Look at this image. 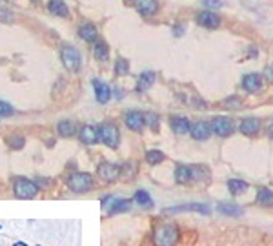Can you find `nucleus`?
<instances>
[{
	"label": "nucleus",
	"mask_w": 273,
	"mask_h": 246,
	"mask_svg": "<svg viewBox=\"0 0 273 246\" xmlns=\"http://www.w3.org/2000/svg\"><path fill=\"white\" fill-rule=\"evenodd\" d=\"M155 78H157L155 71H142L141 75H139V78H136V88H135V90L139 91V93H141V91L150 90V88L155 84Z\"/></svg>",
	"instance_id": "nucleus-20"
},
{
	"label": "nucleus",
	"mask_w": 273,
	"mask_h": 246,
	"mask_svg": "<svg viewBox=\"0 0 273 246\" xmlns=\"http://www.w3.org/2000/svg\"><path fill=\"white\" fill-rule=\"evenodd\" d=\"M133 199H113L111 206H109L108 214L109 215H118V214H126L131 208Z\"/></svg>",
	"instance_id": "nucleus-22"
},
{
	"label": "nucleus",
	"mask_w": 273,
	"mask_h": 246,
	"mask_svg": "<svg viewBox=\"0 0 273 246\" xmlns=\"http://www.w3.org/2000/svg\"><path fill=\"white\" fill-rule=\"evenodd\" d=\"M57 132H59V135L64 137V139H69V137H73L77 133V124L73 122V120H60V122L57 124Z\"/></svg>",
	"instance_id": "nucleus-25"
},
{
	"label": "nucleus",
	"mask_w": 273,
	"mask_h": 246,
	"mask_svg": "<svg viewBox=\"0 0 273 246\" xmlns=\"http://www.w3.org/2000/svg\"><path fill=\"white\" fill-rule=\"evenodd\" d=\"M15 109L11 104H8L6 100H0V117H9V115H13Z\"/></svg>",
	"instance_id": "nucleus-34"
},
{
	"label": "nucleus",
	"mask_w": 273,
	"mask_h": 246,
	"mask_svg": "<svg viewBox=\"0 0 273 246\" xmlns=\"http://www.w3.org/2000/svg\"><path fill=\"white\" fill-rule=\"evenodd\" d=\"M2 2H4V0H2Z\"/></svg>",
	"instance_id": "nucleus-42"
},
{
	"label": "nucleus",
	"mask_w": 273,
	"mask_h": 246,
	"mask_svg": "<svg viewBox=\"0 0 273 246\" xmlns=\"http://www.w3.org/2000/svg\"><path fill=\"white\" fill-rule=\"evenodd\" d=\"M239 132L246 137H255L260 132V120L257 117H246L239 124Z\"/></svg>",
	"instance_id": "nucleus-13"
},
{
	"label": "nucleus",
	"mask_w": 273,
	"mask_h": 246,
	"mask_svg": "<svg viewBox=\"0 0 273 246\" xmlns=\"http://www.w3.org/2000/svg\"><path fill=\"white\" fill-rule=\"evenodd\" d=\"M99 139H100V142H104L108 148L115 150V148H118V142H120L118 128L111 122H102L99 126Z\"/></svg>",
	"instance_id": "nucleus-4"
},
{
	"label": "nucleus",
	"mask_w": 273,
	"mask_h": 246,
	"mask_svg": "<svg viewBox=\"0 0 273 246\" xmlns=\"http://www.w3.org/2000/svg\"><path fill=\"white\" fill-rule=\"evenodd\" d=\"M268 135H269V137H271V139H273V120H271V122H269V128H268Z\"/></svg>",
	"instance_id": "nucleus-40"
},
{
	"label": "nucleus",
	"mask_w": 273,
	"mask_h": 246,
	"mask_svg": "<svg viewBox=\"0 0 273 246\" xmlns=\"http://www.w3.org/2000/svg\"><path fill=\"white\" fill-rule=\"evenodd\" d=\"M171 31H173V35H175V36H182V35H184V31H186V27L182 26V24H173Z\"/></svg>",
	"instance_id": "nucleus-37"
},
{
	"label": "nucleus",
	"mask_w": 273,
	"mask_h": 246,
	"mask_svg": "<svg viewBox=\"0 0 273 246\" xmlns=\"http://www.w3.org/2000/svg\"><path fill=\"white\" fill-rule=\"evenodd\" d=\"M13 191L15 197H18V199H33L38 193V184L29 179L17 177L13 182Z\"/></svg>",
	"instance_id": "nucleus-5"
},
{
	"label": "nucleus",
	"mask_w": 273,
	"mask_h": 246,
	"mask_svg": "<svg viewBox=\"0 0 273 246\" xmlns=\"http://www.w3.org/2000/svg\"><path fill=\"white\" fill-rule=\"evenodd\" d=\"M180 232L171 223H160L153 230V244L155 246H175L178 242Z\"/></svg>",
	"instance_id": "nucleus-1"
},
{
	"label": "nucleus",
	"mask_w": 273,
	"mask_h": 246,
	"mask_svg": "<svg viewBox=\"0 0 273 246\" xmlns=\"http://www.w3.org/2000/svg\"><path fill=\"white\" fill-rule=\"evenodd\" d=\"M193 108H195V109H206V108H208V104H206V100L195 97V99H193Z\"/></svg>",
	"instance_id": "nucleus-38"
},
{
	"label": "nucleus",
	"mask_w": 273,
	"mask_h": 246,
	"mask_svg": "<svg viewBox=\"0 0 273 246\" xmlns=\"http://www.w3.org/2000/svg\"><path fill=\"white\" fill-rule=\"evenodd\" d=\"M264 77H266V80L273 84V62L269 64L268 68H266V71H264Z\"/></svg>",
	"instance_id": "nucleus-39"
},
{
	"label": "nucleus",
	"mask_w": 273,
	"mask_h": 246,
	"mask_svg": "<svg viewBox=\"0 0 273 246\" xmlns=\"http://www.w3.org/2000/svg\"><path fill=\"white\" fill-rule=\"evenodd\" d=\"M115 75H118V77L129 75V62L126 59H122V57H118L117 62H115Z\"/></svg>",
	"instance_id": "nucleus-30"
},
{
	"label": "nucleus",
	"mask_w": 273,
	"mask_h": 246,
	"mask_svg": "<svg viewBox=\"0 0 273 246\" xmlns=\"http://www.w3.org/2000/svg\"><path fill=\"white\" fill-rule=\"evenodd\" d=\"M211 130H213V133L217 137H222V139H226V137L233 135V132H235V122H233L230 117H222V115H217V117L211 118Z\"/></svg>",
	"instance_id": "nucleus-6"
},
{
	"label": "nucleus",
	"mask_w": 273,
	"mask_h": 246,
	"mask_svg": "<svg viewBox=\"0 0 273 246\" xmlns=\"http://www.w3.org/2000/svg\"><path fill=\"white\" fill-rule=\"evenodd\" d=\"M211 133H213L211 124L206 122V120H199V122L191 124L190 135L191 139H195V141H208L209 137H211Z\"/></svg>",
	"instance_id": "nucleus-11"
},
{
	"label": "nucleus",
	"mask_w": 273,
	"mask_h": 246,
	"mask_svg": "<svg viewBox=\"0 0 273 246\" xmlns=\"http://www.w3.org/2000/svg\"><path fill=\"white\" fill-rule=\"evenodd\" d=\"M133 200L136 202V206H141L142 210H151L153 208V199L146 190H136L135 195H133Z\"/></svg>",
	"instance_id": "nucleus-24"
},
{
	"label": "nucleus",
	"mask_w": 273,
	"mask_h": 246,
	"mask_svg": "<svg viewBox=\"0 0 273 246\" xmlns=\"http://www.w3.org/2000/svg\"><path fill=\"white\" fill-rule=\"evenodd\" d=\"M217 212L220 215H226V217H241L244 215V208L235 202H230V200H222L217 204Z\"/></svg>",
	"instance_id": "nucleus-15"
},
{
	"label": "nucleus",
	"mask_w": 273,
	"mask_h": 246,
	"mask_svg": "<svg viewBox=\"0 0 273 246\" xmlns=\"http://www.w3.org/2000/svg\"><path fill=\"white\" fill-rule=\"evenodd\" d=\"M68 188L75 193H86L93 188V177L89 173L75 172L68 177Z\"/></svg>",
	"instance_id": "nucleus-2"
},
{
	"label": "nucleus",
	"mask_w": 273,
	"mask_h": 246,
	"mask_svg": "<svg viewBox=\"0 0 273 246\" xmlns=\"http://www.w3.org/2000/svg\"><path fill=\"white\" fill-rule=\"evenodd\" d=\"M166 214H180V212H193V214L200 215H209L211 214V206L206 202H188V204H178V206H169L164 210Z\"/></svg>",
	"instance_id": "nucleus-7"
},
{
	"label": "nucleus",
	"mask_w": 273,
	"mask_h": 246,
	"mask_svg": "<svg viewBox=\"0 0 273 246\" xmlns=\"http://www.w3.org/2000/svg\"><path fill=\"white\" fill-rule=\"evenodd\" d=\"M97 173L99 177L106 182H113L120 177V166L113 162H100L99 168H97Z\"/></svg>",
	"instance_id": "nucleus-10"
},
{
	"label": "nucleus",
	"mask_w": 273,
	"mask_h": 246,
	"mask_svg": "<svg viewBox=\"0 0 273 246\" xmlns=\"http://www.w3.org/2000/svg\"><path fill=\"white\" fill-rule=\"evenodd\" d=\"M93 90H95V97L97 100H99L100 104H108L109 99H111V95H113V91H111V88L106 84V82L102 80H93Z\"/></svg>",
	"instance_id": "nucleus-17"
},
{
	"label": "nucleus",
	"mask_w": 273,
	"mask_h": 246,
	"mask_svg": "<svg viewBox=\"0 0 273 246\" xmlns=\"http://www.w3.org/2000/svg\"><path fill=\"white\" fill-rule=\"evenodd\" d=\"M255 200H257V204L260 206H273V191L269 190L268 186H260L259 190H257Z\"/></svg>",
	"instance_id": "nucleus-26"
},
{
	"label": "nucleus",
	"mask_w": 273,
	"mask_h": 246,
	"mask_svg": "<svg viewBox=\"0 0 273 246\" xmlns=\"http://www.w3.org/2000/svg\"><path fill=\"white\" fill-rule=\"evenodd\" d=\"M197 24L206 29H217L222 24V18L218 13H215L213 9H204V11L197 13Z\"/></svg>",
	"instance_id": "nucleus-8"
},
{
	"label": "nucleus",
	"mask_w": 273,
	"mask_h": 246,
	"mask_svg": "<svg viewBox=\"0 0 273 246\" xmlns=\"http://www.w3.org/2000/svg\"><path fill=\"white\" fill-rule=\"evenodd\" d=\"M241 106H242V100L237 95L228 97L226 100H222V108H226V109H239Z\"/></svg>",
	"instance_id": "nucleus-33"
},
{
	"label": "nucleus",
	"mask_w": 273,
	"mask_h": 246,
	"mask_svg": "<svg viewBox=\"0 0 273 246\" xmlns=\"http://www.w3.org/2000/svg\"><path fill=\"white\" fill-rule=\"evenodd\" d=\"M242 84V90L246 91V93H259L260 90H262L264 86V77L262 75H259V73H246L244 77H242L241 80Z\"/></svg>",
	"instance_id": "nucleus-9"
},
{
	"label": "nucleus",
	"mask_w": 273,
	"mask_h": 246,
	"mask_svg": "<svg viewBox=\"0 0 273 246\" xmlns=\"http://www.w3.org/2000/svg\"><path fill=\"white\" fill-rule=\"evenodd\" d=\"M169 128H171L173 133H177V135H186L191 130V122H190V118L186 117L173 115V117H169Z\"/></svg>",
	"instance_id": "nucleus-14"
},
{
	"label": "nucleus",
	"mask_w": 273,
	"mask_h": 246,
	"mask_svg": "<svg viewBox=\"0 0 273 246\" xmlns=\"http://www.w3.org/2000/svg\"><path fill=\"white\" fill-rule=\"evenodd\" d=\"M175 182H177V184H190V182H193L191 166H186V164H178L177 168H175Z\"/></svg>",
	"instance_id": "nucleus-21"
},
{
	"label": "nucleus",
	"mask_w": 273,
	"mask_h": 246,
	"mask_svg": "<svg viewBox=\"0 0 273 246\" xmlns=\"http://www.w3.org/2000/svg\"><path fill=\"white\" fill-rule=\"evenodd\" d=\"M60 60H62L64 68L68 69V71H78L80 69V64H82V59H80V53H78L77 48H73L69 44H64L62 50H60Z\"/></svg>",
	"instance_id": "nucleus-3"
},
{
	"label": "nucleus",
	"mask_w": 273,
	"mask_h": 246,
	"mask_svg": "<svg viewBox=\"0 0 273 246\" xmlns=\"http://www.w3.org/2000/svg\"><path fill=\"white\" fill-rule=\"evenodd\" d=\"M202 4L206 6V8L209 9H218V8H222V0H200Z\"/></svg>",
	"instance_id": "nucleus-36"
},
{
	"label": "nucleus",
	"mask_w": 273,
	"mask_h": 246,
	"mask_svg": "<svg viewBox=\"0 0 273 246\" xmlns=\"http://www.w3.org/2000/svg\"><path fill=\"white\" fill-rule=\"evenodd\" d=\"M146 162L150 164V166H157V164L164 162L166 160V155L162 153L160 150H148L146 151Z\"/></svg>",
	"instance_id": "nucleus-29"
},
{
	"label": "nucleus",
	"mask_w": 273,
	"mask_h": 246,
	"mask_svg": "<svg viewBox=\"0 0 273 246\" xmlns=\"http://www.w3.org/2000/svg\"><path fill=\"white\" fill-rule=\"evenodd\" d=\"M13 246H27V244H26V242H15Z\"/></svg>",
	"instance_id": "nucleus-41"
},
{
	"label": "nucleus",
	"mask_w": 273,
	"mask_h": 246,
	"mask_svg": "<svg viewBox=\"0 0 273 246\" xmlns=\"http://www.w3.org/2000/svg\"><path fill=\"white\" fill-rule=\"evenodd\" d=\"M78 137H80V142H84V144H87V146L97 144V142L100 141L99 139V128L91 126V124H86V126L80 128Z\"/></svg>",
	"instance_id": "nucleus-18"
},
{
	"label": "nucleus",
	"mask_w": 273,
	"mask_h": 246,
	"mask_svg": "<svg viewBox=\"0 0 273 246\" xmlns=\"http://www.w3.org/2000/svg\"><path fill=\"white\" fill-rule=\"evenodd\" d=\"M0 22H4V24H11L13 22V13L9 11V9H0Z\"/></svg>",
	"instance_id": "nucleus-35"
},
{
	"label": "nucleus",
	"mask_w": 273,
	"mask_h": 246,
	"mask_svg": "<svg viewBox=\"0 0 273 246\" xmlns=\"http://www.w3.org/2000/svg\"><path fill=\"white\" fill-rule=\"evenodd\" d=\"M248 188H250V184L246 181H242V179H230L228 181V190H230L232 195H242Z\"/></svg>",
	"instance_id": "nucleus-27"
},
{
	"label": "nucleus",
	"mask_w": 273,
	"mask_h": 246,
	"mask_svg": "<svg viewBox=\"0 0 273 246\" xmlns=\"http://www.w3.org/2000/svg\"><path fill=\"white\" fill-rule=\"evenodd\" d=\"M48 9H50V13H53L55 17H69V8L66 6L64 0H50L48 2Z\"/></svg>",
	"instance_id": "nucleus-23"
},
{
	"label": "nucleus",
	"mask_w": 273,
	"mask_h": 246,
	"mask_svg": "<svg viewBox=\"0 0 273 246\" xmlns=\"http://www.w3.org/2000/svg\"><path fill=\"white\" fill-rule=\"evenodd\" d=\"M8 144L9 148H13V150H20V148H24V144H26V139H24L22 135H11L8 137Z\"/></svg>",
	"instance_id": "nucleus-32"
},
{
	"label": "nucleus",
	"mask_w": 273,
	"mask_h": 246,
	"mask_svg": "<svg viewBox=\"0 0 273 246\" xmlns=\"http://www.w3.org/2000/svg\"><path fill=\"white\" fill-rule=\"evenodd\" d=\"M144 120H146V126L151 128L153 132H157L160 126V118L157 113H153V111H148V113H144Z\"/></svg>",
	"instance_id": "nucleus-31"
},
{
	"label": "nucleus",
	"mask_w": 273,
	"mask_h": 246,
	"mask_svg": "<svg viewBox=\"0 0 273 246\" xmlns=\"http://www.w3.org/2000/svg\"><path fill=\"white\" fill-rule=\"evenodd\" d=\"M78 36H80L82 40L93 42V44H95L97 36H99V31H97L95 24H91V22H84V24H82V26L78 27Z\"/></svg>",
	"instance_id": "nucleus-19"
},
{
	"label": "nucleus",
	"mask_w": 273,
	"mask_h": 246,
	"mask_svg": "<svg viewBox=\"0 0 273 246\" xmlns=\"http://www.w3.org/2000/svg\"><path fill=\"white\" fill-rule=\"evenodd\" d=\"M93 55H95V59L99 60H108L109 59V48L108 44H106L104 40H97L95 44H93Z\"/></svg>",
	"instance_id": "nucleus-28"
},
{
	"label": "nucleus",
	"mask_w": 273,
	"mask_h": 246,
	"mask_svg": "<svg viewBox=\"0 0 273 246\" xmlns=\"http://www.w3.org/2000/svg\"><path fill=\"white\" fill-rule=\"evenodd\" d=\"M133 6H135L136 13L142 15V17H153L157 13V9H159L157 0H135Z\"/></svg>",
	"instance_id": "nucleus-16"
},
{
	"label": "nucleus",
	"mask_w": 273,
	"mask_h": 246,
	"mask_svg": "<svg viewBox=\"0 0 273 246\" xmlns=\"http://www.w3.org/2000/svg\"><path fill=\"white\" fill-rule=\"evenodd\" d=\"M124 122H126V126L129 128L131 132H142L146 126L144 113L136 111V109H131V111H127V113L124 115Z\"/></svg>",
	"instance_id": "nucleus-12"
}]
</instances>
